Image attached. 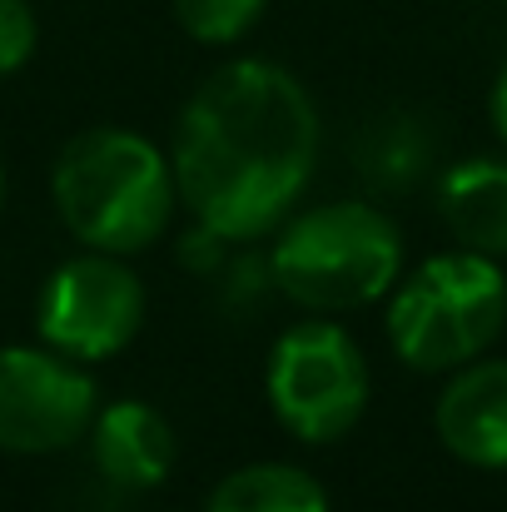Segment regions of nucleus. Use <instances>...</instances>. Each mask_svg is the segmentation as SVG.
<instances>
[{"label": "nucleus", "instance_id": "obj_3", "mask_svg": "<svg viewBox=\"0 0 507 512\" xmlns=\"http://www.w3.org/2000/svg\"><path fill=\"white\" fill-rule=\"evenodd\" d=\"M264 264L269 284L289 304L334 319L393 294L403 274V234L383 209L363 199H329L289 214Z\"/></svg>", "mask_w": 507, "mask_h": 512}, {"label": "nucleus", "instance_id": "obj_13", "mask_svg": "<svg viewBox=\"0 0 507 512\" xmlns=\"http://www.w3.org/2000/svg\"><path fill=\"white\" fill-rule=\"evenodd\" d=\"M35 45H40V20L30 0H0V75L25 70Z\"/></svg>", "mask_w": 507, "mask_h": 512}, {"label": "nucleus", "instance_id": "obj_6", "mask_svg": "<svg viewBox=\"0 0 507 512\" xmlns=\"http://www.w3.org/2000/svg\"><path fill=\"white\" fill-rule=\"evenodd\" d=\"M145 324V284L120 254L85 249L50 269L35 294V334L45 348L100 363L125 353Z\"/></svg>", "mask_w": 507, "mask_h": 512}, {"label": "nucleus", "instance_id": "obj_4", "mask_svg": "<svg viewBox=\"0 0 507 512\" xmlns=\"http://www.w3.org/2000/svg\"><path fill=\"white\" fill-rule=\"evenodd\" d=\"M388 343L418 373H453L488 353L507 324V274L498 259L458 249L433 254L388 294Z\"/></svg>", "mask_w": 507, "mask_h": 512}, {"label": "nucleus", "instance_id": "obj_12", "mask_svg": "<svg viewBox=\"0 0 507 512\" xmlns=\"http://www.w3.org/2000/svg\"><path fill=\"white\" fill-rule=\"evenodd\" d=\"M269 10V0H174V20L189 40L199 45H234L244 40L259 15Z\"/></svg>", "mask_w": 507, "mask_h": 512}, {"label": "nucleus", "instance_id": "obj_15", "mask_svg": "<svg viewBox=\"0 0 507 512\" xmlns=\"http://www.w3.org/2000/svg\"><path fill=\"white\" fill-rule=\"evenodd\" d=\"M0 204H5V165H0Z\"/></svg>", "mask_w": 507, "mask_h": 512}, {"label": "nucleus", "instance_id": "obj_7", "mask_svg": "<svg viewBox=\"0 0 507 512\" xmlns=\"http://www.w3.org/2000/svg\"><path fill=\"white\" fill-rule=\"evenodd\" d=\"M100 413L95 378L55 348H0V453L50 458L85 443Z\"/></svg>", "mask_w": 507, "mask_h": 512}, {"label": "nucleus", "instance_id": "obj_11", "mask_svg": "<svg viewBox=\"0 0 507 512\" xmlns=\"http://www.w3.org/2000/svg\"><path fill=\"white\" fill-rule=\"evenodd\" d=\"M204 512H329V493L309 468L249 463L214 483Z\"/></svg>", "mask_w": 507, "mask_h": 512}, {"label": "nucleus", "instance_id": "obj_1", "mask_svg": "<svg viewBox=\"0 0 507 512\" xmlns=\"http://www.w3.org/2000/svg\"><path fill=\"white\" fill-rule=\"evenodd\" d=\"M319 105L274 60H229L174 120V189L194 224L249 244L274 234L319 170Z\"/></svg>", "mask_w": 507, "mask_h": 512}, {"label": "nucleus", "instance_id": "obj_8", "mask_svg": "<svg viewBox=\"0 0 507 512\" xmlns=\"http://www.w3.org/2000/svg\"><path fill=\"white\" fill-rule=\"evenodd\" d=\"M438 443L468 468H507V358H473L453 368L433 408Z\"/></svg>", "mask_w": 507, "mask_h": 512}, {"label": "nucleus", "instance_id": "obj_5", "mask_svg": "<svg viewBox=\"0 0 507 512\" xmlns=\"http://www.w3.org/2000/svg\"><path fill=\"white\" fill-rule=\"evenodd\" d=\"M264 398L299 443H338L368 408V358L343 324L309 314L269 348Z\"/></svg>", "mask_w": 507, "mask_h": 512}, {"label": "nucleus", "instance_id": "obj_14", "mask_svg": "<svg viewBox=\"0 0 507 512\" xmlns=\"http://www.w3.org/2000/svg\"><path fill=\"white\" fill-rule=\"evenodd\" d=\"M493 125H498V135L507 140V65H503V75H498V85H493Z\"/></svg>", "mask_w": 507, "mask_h": 512}, {"label": "nucleus", "instance_id": "obj_10", "mask_svg": "<svg viewBox=\"0 0 507 512\" xmlns=\"http://www.w3.org/2000/svg\"><path fill=\"white\" fill-rule=\"evenodd\" d=\"M438 214L458 249L507 259V160H463L438 184Z\"/></svg>", "mask_w": 507, "mask_h": 512}, {"label": "nucleus", "instance_id": "obj_9", "mask_svg": "<svg viewBox=\"0 0 507 512\" xmlns=\"http://www.w3.org/2000/svg\"><path fill=\"white\" fill-rule=\"evenodd\" d=\"M90 443V458H95V473L115 488V493H150L160 488L174 468V428L169 418L145 403V398H120V403H105L85 433Z\"/></svg>", "mask_w": 507, "mask_h": 512}, {"label": "nucleus", "instance_id": "obj_2", "mask_svg": "<svg viewBox=\"0 0 507 512\" xmlns=\"http://www.w3.org/2000/svg\"><path fill=\"white\" fill-rule=\"evenodd\" d=\"M50 199L85 249L120 259L155 249L179 209L169 155L150 135L120 125L85 130L55 155Z\"/></svg>", "mask_w": 507, "mask_h": 512}]
</instances>
